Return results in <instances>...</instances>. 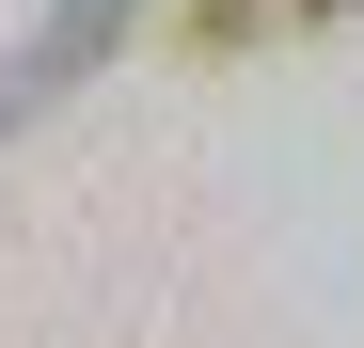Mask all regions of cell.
<instances>
[{"label":"cell","instance_id":"2","mask_svg":"<svg viewBox=\"0 0 364 348\" xmlns=\"http://www.w3.org/2000/svg\"><path fill=\"white\" fill-rule=\"evenodd\" d=\"M301 16H348V0H191L206 48H254V32H301Z\"/></svg>","mask_w":364,"mask_h":348},{"label":"cell","instance_id":"1","mask_svg":"<svg viewBox=\"0 0 364 348\" xmlns=\"http://www.w3.org/2000/svg\"><path fill=\"white\" fill-rule=\"evenodd\" d=\"M143 32V0H48V16L16 32V64H0V143H16V127H48V111H64L95 64H111V48H127Z\"/></svg>","mask_w":364,"mask_h":348}]
</instances>
